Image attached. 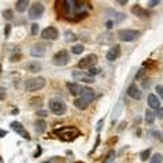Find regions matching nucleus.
<instances>
[{"label": "nucleus", "mask_w": 163, "mask_h": 163, "mask_svg": "<svg viewBox=\"0 0 163 163\" xmlns=\"http://www.w3.org/2000/svg\"><path fill=\"white\" fill-rule=\"evenodd\" d=\"M20 59H22V56H20V55H14L11 57V61H19Z\"/></svg>", "instance_id": "obj_47"}, {"label": "nucleus", "mask_w": 163, "mask_h": 163, "mask_svg": "<svg viewBox=\"0 0 163 163\" xmlns=\"http://www.w3.org/2000/svg\"><path fill=\"white\" fill-rule=\"evenodd\" d=\"M6 97H7V91H6V88L0 87V101H3Z\"/></svg>", "instance_id": "obj_41"}, {"label": "nucleus", "mask_w": 163, "mask_h": 163, "mask_svg": "<svg viewBox=\"0 0 163 163\" xmlns=\"http://www.w3.org/2000/svg\"><path fill=\"white\" fill-rule=\"evenodd\" d=\"M150 87V80H144L143 82V88H148Z\"/></svg>", "instance_id": "obj_51"}, {"label": "nucleus", "mask_w": 163, "mask_h": 163, "mask_svg": "<svg viewBox=\"0 0 163 163\" xmlns=\"http://www.w3.org/2000/svg\"><path fill=\"white\" fill-rule=\"evenodd\" d=\"M41 37L44 40H49V41H55L59 38V30L55 27V26H49V27L44 29L42 33H41Z\"/></svg>", "instance_id": "obj_10"}, {"label": "nucleus", "mask_w": 163, "mask_h": 163, "mask_svg": "<svg viewBox=\"0 0 163 163\" xmlns=\"http://www.w3.org/2000/svg\"><path fill=\"white\" fill-rule=\"evenodd\" d=\"M146 73H147V69H146V68H141V69H139V72L136 73L135 79H136V80H140V79H141V78H143L144 75H146Z\"/></svg>", "instance_id": "obj_33"}, {"label": "nucleus", "mask_w": 163, "mask_h": 163, "mask_svg": "<svg viewBox=\"0 0 163 163\" xmlns=\"http://www.w3.org/2000/svg\"><path fill=\"white\" fill-rule=\"evenodd\" d=\"M53 135H56L63 141H72L80 136V131L76 127H61L59 129H55Z\"/></svg>", "instance_id": "obj_2"}, {"label": "nucleus", "mask_w": 163, "mask_h": 163, "mask_svg": "<svg viewBox=\"0 0 163 163\" xmlns=\"http://www.w3.org/2000/svg\"><path fill=\"white\" fill-rule=\"evenodd\" d=\"M49 110L55 113L56 115H64L67 113V105L60 99H50L49 101Z\"/></svg>", "instance_id": "obj_6"}, {"label": "nucleus", "mask_w": 163, "mask_h": 163, "mask_svg": "<svg viewBox=\"0 0 163 163\" xmlns=\"http://www.w3.org/2000/svg\"><path fill=\"white\" fill-rule=\"evenodd\" d=\"M48 114L49 113L45 110H37V115H38V117H42V118H44V117H46Z\"/></svg>", "instance_id": "obj_44"}, {"label": "nucleus", "mask_w": 163, "mask_h": 163, "mask_svg": "<svg viewBox=\"0 0 163 163\" xmlns=\"http://www.w3.org/2000/svg\"><path fill=\"white\" fill-rule=\"evenodd\" d=\"M150 156H151V148H147V150H144V151L140 152V159L143 160V162H146Z\"/></svg>", "instance_id": "obj_28"}, {"label": "nucleus", "mask_w": 163, "mask_h": 163, "mask_svg": "<svg viewBox=\"0 0 163 163\" xmlns=\"http://www.w3.org/2000/svg\"><path fill=\"white\" fill-rule=\"evenodd\" d=\"M127 92H128V95L131 97V98H133V99H141V97H143L141 90H140V88L137 87L135 83H132L131 86L128 87Z\"/></svg>", "instance_id": "obj_15"}, {"label": "nucleus", "mask_w": 163, "mask_h": 163, "mask_svg": "<svg viewBox=\"0 0 163 163\" xmlns=\"http://www.w3.org/2000/svg\"><path fill=\"white\" fill-rule=\"evenodd\" d=\"M72 78L76 80V82H83V83H94V76H91L90 73H86L83 71H73L72 72Z\"/></svg>", "instance_id": "obj_9"}, {"label": "nucleus", "mask_w": 163, "mask_h": 163, "mask_svg": "<svg viewBox=\"0 0 163 163\" xmlns=\"http://www.w3.org/2000/svg\"><path fill=\"white\" fill-rule=\"evenodd\" d=\"M98 41H99V44H111L113 42V36H111L110 33H104V34H101L99 38H98Z\"/></svg>", "instance_id": "obj_23"}, {"label": "nucleus", "mask_w": 163, "mask_h": 163, "mask_svg": "<svg viewBox=\"0 0 163 163\" xmlns=\"http://www.w3.org/2000/svg\"><path fill=\"white\" fill-rule=\"evenodd\" d=\"M11 29H12L11 24H6V26H4V37H6V38L10 37V34H11Z\"/></svg>", "instance_id": "obj_36"}, {"label": "nucleus", "mask_w": 163, "mask_h": 163, "mask_svg": "<svg viewBox=\"0 0 163 163\" xmlns=\"http://www.w3.org/2000/svg\"><path fill=\"white\" fill-rule=\"evenodd\" d=\"M67 87L68 90H69V92H71L73 97H80V94H82V90H83L84 86H80L79 83H67Z\"/></svg>", "instance_id": "obj_16"}, {"label": "nucleus", "mask_w": 163, "mask_h": 163, "mask_svg": "<svg viewBox=\"0 0 163 163\" xmlns=\"http://www.w3.org/2000/svg\"><path fill=\"white\" fill-rule=\"evenodd\" d=\"M155 90H156V92H158V95H159L163 101V86L162 84H158V86L155 87Z\"/></svg>", "instance_id": "obj_39"}, {"label": "nucleus", "mask_w": 163, "mask_h": 163, "mask_svg": "<svg viewBox=\"0 0 163 163\" xmlns=\"http://www.w3.org/2000/svg\"><path fill=\"white\" fill-rule=\"evenodd\" d=\"M30 6V0H18L15 4V8L18 12H24Z\"/></svg>", "instance_id": "obj_21"}, {"label": "nucleus", "mask_w": 163, "mask_h": 163, "mask_svg": "<svg viewBox=\"0 0 163 163\" xmlns=\"http://www.w3.org/2000/svg\"><path fill=\"white\" fill-rule=\"evenodd\" d=\"M3 16L6 20H12L14 19V11H12V10H4Z\"/></svg>", "instance_id": "obj_29"}, {"label": "nucleus", "mask_w": 163, "mask_h": 163, "mask_svg": "<svg viewBox=\"0 0 163 163\" xmlns=\"http://www.w3.org/2000/svg\"><path fill=\"white\" fill-rule=\"evenodd\" d=\"M155 113L152 110H147L146 111V122L148 124V125H152V124L155 122Z\"/></svg>", "instance_id": "obj_25"}, {"label": "nucleus", "mask_w": 163, "mask_h": 163, "mask_svg": "<svg viewBox=\"0 0 163 163\" xmlns=\"http://www.w3.org/2000/svg\"><path fill=\"white\" fill-rule=\"evenodd\" d=\"M131 12L135 16L140 18V19H147L148 16H150V14H148L147 10H146V8H143L141 6H139V4H135V6L131 8Z\"/></svg>", "instance_id": "obj_13"}, {"label": "nucleus", "mask_w": 163, "mask_h": 163, "mask_svg": "<svg viewBox=\"0 0 163 163\" xmlns=\"http://www.w3.org/2000/svg\"><path fill=\"white\" fill-rule=\"evenodd\" d=\"M162 162H163L162 154H155V155H154L151 159H150V163H162Z\"/></svg>", "instance_id": "obj_31"}, {"label": "nucleus", "mask_w": 163, "mask_h": 163, "mask_svg": "<svg viewBox=\"0 0 163 163\" xmlns=\"http://www.w3.org/2000/svg\"><path fill=\"white\" fill-rule=\"evenodd\" d=\"M80 97L84 98L87 102H91V101H94V98H95V91H94L92 88H90V87H83Z\"/></svg>", "instance_id": "obj_17"}, {"label": "nucleus", "mask_w": 163, "mask_h": 163, "mask_svg": "<svg viewBox=\"0 0 163 163\" xmlns=\"http://www.w3.org/2000/svg\"><path fill=\"white\" fill-rule=\"evenodd\" d=\"M111 163H114V162H111Z\"/></svg>", "instance_id": "obj_57"}, {"label": "nucleus", "mask_w": 163, "mask_h": 163, "mask_svg": "<svg viewBox=\"0 0 163 163\" xmlns=\"http://www.w3.org/2000/svg\"><path fill=\"white\" fill-rule=\"evenodd\" d=\"M99 68H95V67H92V68H90V69H88V73H90V75L91 76H95V75H98V73H99Z\"/></svg>", "instance_id": "obj_38"}, {"label": "nucleus", "mask_w": 163, "mask_h": 163, "mask_svg": "<svg viewBox=\"0 0 163 163\" xmlns=\"http://www.w3.org/2000/svg\"><path fill=\"white\" fill-rule=\"evenodd\" d=\"M44 163H49V162H44Z\"/></svg>", "instance_id": "obj_56"}, {"label": "nucleus", "mask_w": 163, "mask_h": 163, "mask_svg": "<svg viewBox=\"0 0 163 163\" xmlns=\"http://www.w3.org/2000/svg\"><path fill=\"white\" fill-rule=\"evenodd\" d=\"M34 128H36V131L38 133H44L46 131V122H45L44 120H37L36 122H34Z\"/></svg>", "instance_id": "obj_24"}, {"label": "nucleus", "mask_w": 163, "mask_h": 163, "mask_svg": "<svg viewBox=\"0 0 163 163\" xmlns=\"http://www.w3.org/2000/svg\"><path fill=\"white\" fill-rule=\"evenodd\" d=\"M7 136V131H4V129H0V139L1 137H6Z\"/></svg>", "instance_id": "obj_50"}, {"label": "nucleus", "mask_w": 163, "mask_h": 163, "mask_svg": "<svg viewBox=\"0 0 163 163\" xmlns=\"http://www.w3.org/2000/svg\"><path fill=\"white\" fill-rule=\"evenodd\" d=\"M18 113H19V110H18V109H15V110H12V114H18Z\"/></svg>", "instance_id": "obj_52"}, {"label": "nucleus", "mask_w": 163, "mask_h": 163, "mask_svg": "<svg viewBox=\"0 0 163 163\" xmlns=\"http://www.w3.org/2000/svg\"><path fill=\"white\" fill-rule=\"evenodd\" d=\"M140 36H141V33L139 30H132V29H125V30H120L118 31V38L122 42H133Z\"/></svg>", "instance_id": "obj_4"}, {"label": "nucleus", "mask_w": 163, "mask_h": 163, "mask_svg": "<svg viewBox=\"0 0 163 163\" xmlns=\"http://www.w3.org/2000/svg\"><path fill=\"white\" fill-rule=\"evenodd\" d=\"M150 135H151L155 140H159V141H162V143H163V135L160 133V132H158V131H150Z\"/></svg>", "instance_id": "obj_30"}, {"label": "nucleus", "mask_w": 163, "mask_h": 163, "mask_svg": "<svg viewBox=\"0 0 163 163\" xmlns=\"http://www.w3.org/2000/svg\"><path fill=\"white\" fill-rule=\"evenodd\" d=\"M83 50H84V46L82 44L75 45V46H72V49H71V52L73 53V55H82Z\"/></svg>", "instance_id": "obj_27"}, {"label": "nucleus", "mask_w": 163, "mask_h": 163, "mask_svg": "<svg viewBox=\"0 0 163 163\" xmlns=\"http://www.w3.org/2000/svg\"><path fill=\"white\" fill-rule=\"evenodd\" d=\"M11 129L12 131H15L18 135L22 137V139L24 140H31V136L29 135V132L26 131L23 128V125L20 122H18V121H14V122H11Z\"/></svg>", "instance_id": "obj_11"}, {"label": "nucleus", "mask_w": 163, "mask_h": 163, "mask_svg": "<svg viewBox=\"0 0 163 163\" xmlns=\"http://www.w3.org/2000/svg\"><path fill=\"white\" fill-rule=\"evenodd\" d=\"M120 56H121V46H120V45H114V46H111L108 50L106 59H108L109 61H114V60L118 59Z\"/></svg>", "instance_id": "obj_14"}, {"label": "nucleus", "mask_w": 163, "mask_h": 163, "mask_svg": "<svg viewBox=\"0 0 163 163\" xmlns=\"http://www.w3.org/2000/svg\"><path fill=\"white\" fill-rule=\"evenodd\" d=\"M106 14H108V16H110L111 20H113L114 23H120V22L125 20V18H127V15H125L124 12H118V11H115V10H113V8L106 10Z\"/></svg>", "instance_id": "obj_12"}, {"label": "nucleus", "mask_w": 163, "mask_h": 163, "mask_svg": "<svg viewBox=\"0 0 163 163\" xmlns=\"http://www.w3.org/2000/svg\"><path fill=\"white\" fill-rule=\"evenodd\" d=\"M44 11H45L44 6L41 3H38V1H36V3H33L31 6L29 7V18H30V19H37V18L42 16Z\"/></svg>", "instance_id": "obj_8"}, {"label": "nucleus", "mask_w": 163, "mask_h": 163, "mask_svg": "<svg viewBox=\"0 0 163 163\" xmlns=\"http://www.w3.org/2000/svg\"><path fill=\"white\" fill-rule=\"evenodd\" d=\"M30 55L33 57H44L45 56V48L42 45H34L30 50Z\"/></svg>", "instance_id": "obj_18"}, {"label": "nucleus", "mask_w": 163, "mask_h": 163, "mask_svg": "<svg viewBox=\"0 0 163 163\" xmlns=\"http://www.w3.org/2000/svg\"><path fill=\"white\" fill-rule=\"evenodd\" d=\"M0 73H1V64H0Z\"/></svg>", "instance_id": "obj_53"}, {"label": "nucleus", "mask_w": 163, "mask_h": 163, "mask_svg": "<svg viewBox=\"0 0 163 163\" xmlns=\"http://www.w3.org/2000/svg\"><path fill=\"white\" fill-rule=\"evenodd\" d=\"M99 143H101V137H99V135H98V136H97V139H95V144H94V147H92V150H91V151L88 152V155H92V152H95V150L98 148Z\"/></svg>", "instance_id": "obj_34"}, {"label": "nucleus", "mask_w": 163, "mask_h": 163, "mask_svg": "<svg viewBox=\"0 0 163 163\" xmlns=\"http://www.w3.org/2000/svg\"><path fill=\"white\" fill-rule=\"evenodd\" d=\"M38 31H40V26H38V23H33L31 24V36H37Z\"/></svg>", "instance_id": "obj_35"}, {"label": "nucleus", "mask_w": 163, "mask_h": 163, "mask_svg": "<svg viewBox=\"0 0 163 163\" xmlns=\"http://www.w3.org/2000/svg\"><path fill=\"white\" fill-rule=\"evenodd\" d=\"M1 160H3V159H1V156H0V162H1Z\"/></svg>", "instance_id": "obj_54"}, {"label": "nucleus", "mask_w": 163, "mask_h": 163, "mask_svg": "<svg viewBox=\"0 0 163 163\" xmlns=\"http://www.w3.org/2000/svg\"><path fill=\"white\" fill-rule=\"evenodd\" d=\"M75 163H83V162H75Z\"/></svg>", "instance_id": "obj_55"}, {"label": "nucleus", "mask_w": 163, "mask_h": 163, "mask_svg": "<svg viewBox=\"0 0 163 163\" xmlns=\"http://www.w3.org/2000/svg\"><path fill=\"white\" fill-rule=\"evenodd\" d=\"M115 1H117V3H118L120 6H125V4H127L128 1H129V0H115Z\"/></svg>", "instance_id": "obj_49"}, {"label": "nucleus", "mask_w": 163, "mask_h": 163, "mask_svg": "<svg viewBox=\"0 0 163 163\" xmlns=\"http://www.w3.org/2000/svg\"><path fill=\"white\" fill-rule=\"evenodd\" d=\"M45 84H46V82H45L44 78H41V76H38V78H31V79H27L24 80V90L29 92H34V91H38V90H41V88L45 87Z\"/></svg>", "instance_id": "obj_3"}, {"label": "nucleus", "mask_w": 163, "mask_h": 163, "mask_svg": "<svg viewBox=\"0 0 163 163\" xmlns=\"http://www.w3.org/2000/svg\"><path fill=\"white\" fill-rule=\"evenodd\" d=\"M160 1H162V0H150V4H148V6H150L151 8H154V7H156Z\"/></svg>", "instance_id": "obj_43"}, {"label": "nucleus", "mask_w": 163, "mask_h": 163, "mask_svg": "<svg viewBox=\"0 0 163 163\" xmlns=\"http://www.w3.org/2000/svg\"><path fill=\"white\" fill-rule=\"evenodd\" d=\"M41 154H42V148L38 146L36 150V152H34V158H38V156H41Z\"/></svg>", "instance_id": "obj_45"}, {"label": "nucleus", "mask_w": 163, "mask_h": 163, "mask_svg": "<svg viewBox=\"0 0 163 163\" xmlns=\"http://www.w3.org/2000/svg\"><path fill=\"white\" fill-rule=\"evenodd\" d=\"M148 105H150V108L151 109H159L160 108V101L159 98L155 95V94H150L148 95Z\"/></svg>", "instance_id": "obj_19"}, {"label": "nucleus", "mask_w": 163, "mask_h": 163, "mask_svg": "<svg viewBox=\"0 0 163 163\" xmlns=\"http://www.w3.org/2000/svg\"><path fill=\"white\" fill-rule=\"evenodd\" d=\"M113 24H114V22H113V20H108V22H106V29H108V30H110V29L113 27Z\"/></svg>", "instance_id": "obj_48"}, {"label": "nucleus", "mask_w": 163, "mask_h": 163, "mask_svg": "<svg viewBox=\"0 0 163 163\" xmlns=\"http://www.w3.org/2000/svg\"><path fill=\"white\" fill-rule=\"evenodd\" d=\"M114 156H115V152H114V151H109V154L106 155V158L104 159V162H105V163H108L109 160H111L113 158H114Z\"/></svg>", "instance_id": "obj_37"}, {"label": "nucleus", "mask_w": 163, "mask_h": 163, "mask_svg": "<svg viewBox=\"0 0 163 163\" xmlns=\"http://www.w3.org/2000/svg\"><path fill=\"white\" fill-rule=\"evenodd\" d=\"M97 61H98V57H97V55H87L86 57H83V59L80 60L79 63H78V68L79 69H90V68L95 67Z\"/></svg>", "instance_id": "obj_7"}, {"label": "nucleus", "mask_w": 163, "mask_h": 163, "mask_svg": "<svg viewBox=\"0 0 163 163\" xmlns=\"http://www.w3.org/2000/svg\"><path fill=\"white\" fill-rule=\"evenodd\" d=\"M26 68H27L30 72H33V73H37V72H40L41 69H42V65H41L38 61H30V63H27Z\"/></svg>", "instance_id": "obj_22"}, {"label": "nucleus", "mask_w": 163, "mask_h": 163, "mask_svg": "<svg viewBox=\"0 0 163 163\" xmlns=\"http://www.w3.org/2000/svg\"><path fill=\"white\" fill-rule=\"evenodd\" d=\"M155 115H156V117H158V118L163 120V109H162V108L156 109V111H155Z\"/></svg>", "instance_id": "obj_42"}, {"label": "nucleus", "mask_w": 163, "mask_h": 163, "mask_svg": "<svg viewBox=\"0 0 163 163\" xmlns=\"http://www.w3.org/2000/svg\"><path fill=\"white\" fill-rule=\"evenodd\" d=\"M102 125H104V120H99V121H98V124H97V127H95L97 132H99V131H101V128H102Z\"/></svg>", "instance_id": "obj_46"}, {"label": "nucleus", "mask_w": 163, "mask_h": 163, "mask_svg": "<svg viewBox=\"0 0 163 163\" xmlns=\"http://www.w3.org/2000/svg\"><path fill=\"white\" fill-rule=\"evenodd\" d=\"M143 65L144 67H147V69L148 68H155V63H154L152 60H147V61H144Z\"/></svg>", "instance_id": "obj_40"}, {"label": "nucleus", "mask_w": 163, "mask_h": 163, "mask_svg": "<svg viewBox=\"0 0 163 163\" xmlns=\"http://www.w3.org/2000/svg\"><path fill=\"white\" fill-rule=\"evenodd\" d=\"M30 106H38V108H41V106H42L41 98H31V99H30Z\"/></svg>", "instance_id": "obj_32"}, {"label": "nucleus", "mask_w": 163, "mask_h": 163, "mask_svg": "<svg viewBox=\"0 0 163 163\" xmlns=\"http://www.w3.org/2000/svg\"><path fill=\"white\" fill-rule=\"evenodd\" d=\"M64 37H65V41H68V42H75L78 40L76 34L73 31H71V30H67V31L64 33Z\"/></svg>", "instance_id": "obj_26"}, {"label": "nucleus", "mask_w": 163, "mask_h": 163, "mask_svg": "<svg viewBox=\"0 0 163 163\" xmlns=\"http://www.w3.org/2000/svg\"><path fill=\"white\" fill-rule=\"evenodd\" d=\"M73 105H75V108H78L79 110H86V109L88 108L90 102H87V101L84 99V98H82V97H78V98L73 101Z\"/></svg>", "instance_id": "obj_20"}, {"label": "nucleus", "mask_w": 163, "mask_h": 163, "mask_svg": "<svg viewBox=\"0 0 163 163\" xmlns=\"http://www.w3.org/2000/svg\"><path fill=\"white\" fill-rule=\"evenodd\" d=\"M90 0H56L55 10L57 14V19H64L67 22H80L86 19L91 11Z\"/></svg>", "instance_id": "obj_1"}, {"label": "nucleus", "mask_w": 163, "mask_h": 163, "mask_svg": "<svg viewBox=\"0 0 163 163\" xmlns=\"http://www.w3.org/2000/svg\"><path fill=\"white\" fill-rule=\"evenodd\" d=\"M69 60H71V56H69L68 50L61 49V50H59V52L53 56L52 63L55 64V65H57V67H64V65H67V64L69 63Z\"/></svg>", "instance_id": "obj_5"}]
</instances>
